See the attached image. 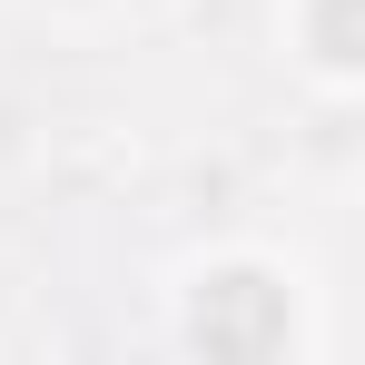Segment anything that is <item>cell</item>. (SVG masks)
Segmentation results:
<instances>
[{"instance_id": "cell-1", "label": "cell", "mask_w": 365, "mask_h": 365, "mask_svg": "<svg viewBox=\"0 0 365 365\" xmlns=\"http://www.w3.org/2000/svg\"><path fill=\"white\" fill-rule=\"evenodd\" d=\"M346 10H356V0H326V10H316V60H326V69H356V40H346Z\"/></svg>"}]
</instances>
